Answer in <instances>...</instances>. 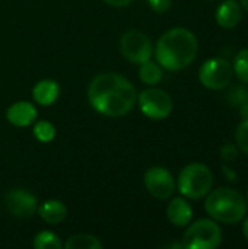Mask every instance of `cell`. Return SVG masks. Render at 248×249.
<instances>
[{
  "label": "cell",
  "mask_w": 248,
  "mask_h": 249,
  "mask_svg": "<svg viewBox=\"0 0 248 249\" xmlns=\"http://www.w3.org/2000/svg\"><path fill=\"white\" fill-rule=\"evenodd\" d=\"M107 4L113 6V7H126L129 6L133 0H104Z\"/></svg>",
  "instance_id": "cell-25"
},
{
  "label": "cell",
  "mask_w": 248,
  "mask_h": 249,
  "mask_svg": "<svg viewBox=\"0 0 248 249\" xmlns=\"http://www.w3.org/2000/svg\"><path fill=\"white\" fill-rule=\"evenodd\" d=\"M240 115L243 117V120H247L248 118V101L241 104V109H240Z\"/></svg>",
  "instance_id": "cell-27"
},
{
  "label": "cell",
  "mask_w": 248,
  "mask_h": 249,
  "mask_svg": "<svg viewBox=\"0 0 248 249\" xmlns=\"http://www.w3.org/2000/svg\"><path fill=\"white\" fill-rule=\"evenodd\" d=\"M235 142H237V147L243 152L248 155V118L247 120H243L237 130H235Z\"/></svg>",
  "instance_id": "cell-21"
},
{
  "label": "cell",
  "mask_w": 248,
  "mask_h": 249,
  "mask_svg": "<svg viewBox=\"0 0 248 249\" xmlns=\"http://www.w3.org/2000/svg\"><path fill=\"white\" fill-rule=\"evenodd\" d=\"M222 242V231L213 219H199L191 223L183 238V248L215 249Z\"/></svg>",
  "instance_id": "cell-5"
},
{
  "label": "cell",
  "mask_w": 248,
  "mask_h": 249,
  "mask_svg": "<svg viewBox=\"0 0 248 249\" xmlns=\"http://www.w3.org/2000/svg\"><path fill=\"white\" fill-rule=\"evenodd\" d=\"M66 249H101L102 244L99 242V239L94 235H88V233H79V235H73L70 236L66 244Z\"/></svg>",
  "instance_id": "cell-17"
},
{
  "label": "cell",
  "mask_w": 248,
  "mask_h": 249,
  "mask_svg": "<svg viewBox=\"0 0 248 249\" xmlns=\"http://www.w3.org/2000/svg\"><path fill=\"white\" fill-rule=\"evenodd\" d=\"M4 204L7 212L18 219H29L35 214L38 204L32 193L26 190H10L6 194Z\"/></svg>",
  "instance_id": "cell-10"
},
{
  "label": "cell",
  "mask_w": 248,
  "mask_h": 249,
  "mask_svg": "<svg viewBox=\"0 0 248 249\" xmlns=\"http://www.w3.org/2000/svg\"><path fill=\"white\" fill-rule=\"evenodd\" d=\"M197 50V38L191 31L186 28H172L158 39L155 57L162 69L177 71L194 61Z\"/></svg>",
  "instance_id": "cell-2"
},
{
  "label": "cell",
  "mask_w": 248,
  "mask_h": 249,
  "mask_svg": "<svg viewBox=\"0 0 248 249\" xmlns=\"http://www.w3.org/2000/svg\"><path fill=\"white\" fill-rule=\"evenodd\" d=\"M238 156V147L235 144L227 143L221 147V158L224 162H232Z\"/></svg>",
  "instance_id": "cell-23"
},
{
  "label": "cell",
  "mask_w": 248,
  "mask_h": 249,
  "mask_svg": "<svg viewBox=\"0 0 248 249\" xmlns=\"http://www.w3.org/2000/svg\"><path fill=\"white\" fill-rule=\"evenodd\" d=\"M60 95V86L57 82L51 80V79H44L39 80L34 89H32V98L35 102H38L39 105H51L57 101Z\"/></svg>",
  "instance_id": "cell-14"
},
{
  "label": "cell",
  "mask_w": 248,
  "mask_h": 249,
  "mask_svg": "<svg viewBox=\"0 0 248 249\" xmlns=\"http://www.w3.org/2000/svg\"><path fill=\"white\" fill-rule=\"evenodd\" d=\"M205 210L210 219L219 223L234 225L241 222L247 214V200L237 190L224 187L208 193Z\"/></svg>",
  "instance_id": "cell-3"
},
{
  "label": "cell",
  "mask_w": 248,
  "mask_h": 249,
  "mask_svg": "<svg viewBox=\"0 0 248 249\" xmlns=\"http://www.w3.org/2000/svg\"><path fill=\"white\" fill-rule=\"evenodd\" d=\"M232 70L241 82L248 83V48L241 50L235 55L232 63Z\"/></svg>",
  "instance_id": "cell-19"
},
{
  "label": "cell",
  "mask_w": 248,
  "mask_h": 249,
  "mask_svg": "<svg viewBox=\"0 0 248 249\" xmlns=\"http://www.w3.org/2000/svg\"><path fill=\"white\" fill-rule=\"evenodd\" d=\"M140 111L151 120H164L172 111L171 96L159 88H148L137 96Z\"/></svg>",
  "instance_id": "cell-8"
},
{
  "label": "cell",
  "mask_w": 248,
  "mask_h": 249,
  "mask_svg": "<svg viewBox=\"0 0 248 249\" xmlns=\"http://www.w3.org/2000/svg\"><path fill=\"white\" fill-rule=\"evenodd\" d=\"M222 172H224V175H225V178H227L228 181H232V182L237 181V174H235V171H232L231 168L222 166Z\"/></svg>",
  "instance_id": "cell-26"
},
{
  "label": "cell",
  "mask_w": 248,
  "mask_h": 249,
  "mask_svg": "<svg viewBox=\"0 0 248 249\" xmlns=\"http://www.w3.org/2000/svg\"><path fill=\"white\" fill-rule=\"evenodd\" d=\"M139 79L145 83V85H149V86H155L158 85L162 77H164V71H162V67L158 64V63H153L151 60L139 64Z\"/></svg>",
  "instance_id": "cell-16"
},
{
  "label": "cell",
  "mask_w": 248,
  "mask_h": 249,
  "mask_svg": "<svg viewBox=\"0 0 248 249\" xmlns=\"http://www.w3.org/2000/svg\"><path fill=\"white\" fill-rule=\"evenodd\" d=\"M240 4H241V7H244L248 12V0H240Z\"/></svg>",
  "instance_id": "cell-29"
},
{
  "label": "cell",
  "mask_w": 248,
  "mask_h": 249,
  "mask_svg": "<svg viewBox=\"0 0 248 249\" xmlns=\"http://www.w3.org/2000/svg\"><path fill=\"white\" fill-rule=\"evenodd\" d=\"M38 216L50 225H57L63 222L67 216V209L66 206L58 201V200H47L37 209Z\"/></svg>",
  "instance_id": "cell-15"
},
{
  "label": "cell",
  "mask_w": 248,
  "mask_h": 249,
  "mask_svg": "<svg viewBox=\"0 0 248 249\" xmlns=\"http://www.w3.org/2000/svg\"><path fill=\"white\" fill-rule=\"evenodd\" d=\"M32 245L35 249H60L63 247L60 238L50 231H42L37 233Z\"/></svg>",
  "instance_id": "cell-18"
},
{
  "label": "cell",
  "mask_w": 248,
  "mask_h": 249,
  "mask_svg": "<svg viewBox=\"0 0 248 249\" xmlns=\"http://www.w3.org/2000/svg\"><path fill=\"white\" fill-rule=\"evenodd\" d=\"M247 203H248V190H247Z\"/></svg>",
  "instance_id": "cell-30"
},
{
  "label": "cell",
  "mask_w": 248,
  "mask_h": 249,
  "mask_svg": "<svg viewBox=\"0 0 248 249\" xmlns=\"http://www.w3.org/2000/svg\"><path fill=\"white\" fill-rule=\"evenodd\" d=\"M215 18H216V22L221 28L232 29L243 19L241 4L237 0H225L218 6Z\"/></svg>",
  "instance_id": "cell-12"
},
{
  "label": "cell",
  "mask_w": 248,
  "mask_h": 249,
  "mask_svg": "<svg viewBox=\"0 0 248 249\" xmlns=\"http://www.w3.org/2000/svg\"><path fill=\"white\" fill-rule=\"evenodd\" d=\"M148 4L153 12L164 13V12L170 10V7L172 4V0H148Z\"/></svg>",
  "instance_id": "cell-24"
},
{
  "label": "cell",
  "mask_w": 248,
  "mask_h": 249,
  "mask_svg": "<svg viewBox=\"0 0 248 249\" xmlns=\"http://www.w3.org/2000/svg\"><path fill=\"white\" fill-rule=\"evenodd\" d=\"M232 66L228 60L222 57H213L206 60L199 69L200 83L210 90L225 89L232 80Z\"/></svg>",
  "instance_id": "cell-6"
},
{
  "label": "cell",
  "mask_w": 248,
  "mask_h": 249,
  "mask_svg": "<svg viewBox=\"0 0 248 249\" xmlns=\"http://www.w3.org/2000/svg\"><path fill=\"white\" fill-rule=\"evenodd\" d=\"M7 121L15 127H26L31 125L37 118V109L34 104L28 101H19L10 105L6 111Z\"/></svg>",
  "instance_id": "cell-11"
},
{
  "label": "cell",
  "mask_w": 248,
  "mask_h": 249,
  "mask_svg": "<svg viewBox=\"0 0 248 249\" xmlns=\"http://www.w3.org/2000/svg\"><path fill=\"white\" fill-rule=\"evenodd\" d=\"M243 233H244V238L247 239L248 242V217L244 220V223H243Z\"/></svg>",
  "instance_id": "cell-28"
},
{
  "label": "cell",
  "mask_w": 248,
  "mask_h": 249,
  "mask_svg": "<svg viewBox=\"0 0 248 249\" xmlns=\"http://www.w3.org/2000/svg\"><path fill=\"white\" fill-rule=\"evenodd\" d=\"M91 107L105 117H121L132 111L137 93L134 86L118 73H101L88 86Z\"/></svg>",
  "instance_id": "cell-1"
},
{
  "label": "cell",
  "mask_w": 248,
  "mask_h": 249,
  "mask_svg": "<svg viewBox=\"0 0 248 249\" xmlns=\"http://www.w3.org/2000/svg\"><path fill=\"white\" fill-rule=\"evenodd\" d=\"M213 174L210 169L200 162L190 163L183 168L178 175L177 187L183 197L190 200H199L212 190Z\"/></svg>",
  "instance_id": "cell-4"
},
{
  "label": "cell",
  "mask_w": 248,
  "mask_h": 249,
  "mask_svg": "<svg viewBox=\"0 0 248 249\" xmlns=\"http://www.w3.org/2000/svg\"><path fill=\"white\" fill-rule=\"evenodd\" d=\"M120 50L124 58L134 64H142L151 60L153 54L149 36L137 29H129L123 34L120 39Z\"/></svg>",
  "instance_id": "cell-7"
},
{
  "label": "cell",
  "mask_w": 248,
  "mask_h": 249,
  "mask_svg": "<svg viewBox=\"0 0 248 249\" xmlns=\"http://www.w3.org/2000/svg\"><path fill=\"white\" fill-rule=\"evenodd\" d=\"M228 98H229V101H231L232 105H241V104H244V102L248 101V92L244 88L237 86V88H234L228 93Z\"/></svg>",
  "instance_id": "cell-22"
},
{
  "label": "cell",
  "mask_w": 248,
  "mask_h": 249,
  "mask_svg": "<svg viewBox=\"0 0 248 249\" xmlns=\"http://www.w3.org/2000/svg\"><path fill=\"white\" fill-rule=\"evenodd\" d=\"M145 187L151 196L159 200H167L174 194L175 181L172 174L164 166H152L146 171L143 178Z\"/></svg>",
  "instance_id": "cell-9"
},
{
  "label": "cell",
  "mask_w": 248,
  "mask_h": 249,
  "mask_svg": "<svg viewBox=\"0 0 248 249\" xmlns=\"http://www.w3.org/2000/svg\"><path fill=\"white\" fill-rule=\"evenodd\" d=\"M34 136L42 143H48L56 137V127L50 121H38L34 125Z\"/></svg>",
  "instance_id": "cell-20"
},
{
  "label": "cell",
  "mask_w": 248,
  "mask_h": 249,
  "mask_svg": "<svg viewBox=\"0 0 248 249\" xmlns=\"http://www.w3.org/2000/svg\"><path fill=\"white\" fill-rule=\"evenodd\" d=\"M167 217L174 226L183 228L191 222L193 209L184 198L177 197V198H172L170 204L167 206Z\"/></svg>",
  "instance_id": "cell-13"
}]
</instances>
